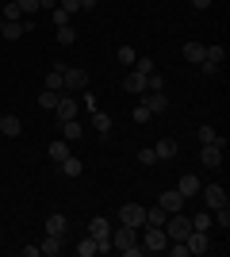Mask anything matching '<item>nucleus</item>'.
I'll return each instance as SVG.
<instances>
[{"instance_id":"1","label":"nucleus","mask_w":230,"mask_h":257,"mask_svg":"<svg viewBox=\"0 0 230 257\" xmlns=\"http://www.w3.org/2000/svg\"><path fill=\"white\" fill-rule=\"evenodd\" d=\"M111 249H119V253H127V257L146 253V249L138 246V230H134V226H123V223H119V230H111Z\"/></svg>"},{"instance_id":"2","label":"nucleus","mask_w":230,"mask_h":257,"mask_svg":"<svg viewBox=\"0 0 230 257\" xmlns=\"http://www.w3.org/2000/svg\"><path fill=\"white\" fill-rule=\"evenodd\" d=\"M142 230V249L146 253H165V246H169V234H165V226H138Z\"/></svg>"},{"instance_id":"3","label":"nucleus","mask_w":230,"mask_h":257,"mask_svg":"<svg viewBox=\"0 0 230 257\" xmlns=\"http://www.w3.org/2000/svg\"><path fill=\"white\" fill-rule=\"evenodd\" d=\"M188 230H192V219H188V215L173 211L169 219H165V234H169V242H184Z\"/></svg>"},{"instance_id":"4","label":"nucleus","mask_w":230,"mask_h":257,"mask_svg":"<svg viewBox=\"0 0 230 257\" xmlns=\"http://www.w3.org/2000/svg\"><path fill=\"white\" fill-rule=\"evenodd\" d=\"M222 150H226V139L222 142H203V146H199V161H203L207 169H219L222 165Z\"/></svg>"},{"instance_id":"5","label":"nucleus","mask_w":230,"mask_h":257,"mask_svg":"<svg viewBox=\"0 0 230 257\" xmlns=\"http://www.w3.org/2000/svg\"><path fill=\"white\" fill-rule=\"evenodd\" d=\"M119 223H123V226H134V230H138V226H146V207H142V204H123V207H119Z\"/></svg>"},{"instance_id":"6","label":"nucleus","mask_w":230,"mask_h":257,"mask_svg":"<svg viewBox=\"0 0 230 257\" xmlns=\"http://www.w3.org/2000/svg\"><path fill=\"white\" fill-rule=\"evenodd\" d=\"M62 85H66V92H69V88H73V92L88 88V69H77V65L69 69V65H66V69H62Z\"/></svg>"},{"instance_id":"7","label":"nucleus","mask_w":230,"mask_h":257,"mask_svg":"<svg viewBox=\"0 0 230 257\" xmlns=\"http://www.w3.org/2000/svg\"><path fill=\"white\" fill-rule=\"evenodd\" d=\"M199 192H203V204H207L211 211H215V207H226V204H230V200H226V188H222V184H203Z\"/></svg>"},{"instance_id":"8","label":"nucleus","mask_w":230,"mask_h":257,"mask_svg":"<svg viewBox=\"0 0 230 257\" xmlns=\"http://www.w3.org/2000/svg\"><path fill=\"white\" fill-rule=\"evenodd\" d=\"M157 207H161V211H169V215H173V211H184V196L176 192V188H165V192L157 196Z\"/></svg>"},{"instance_id":"9","label":"nucleus","mask_w":230,"mask_h":257,"mask_svg":"<svg viewBox=\"0 0 230 257\" xmlns=\"http://www.w3.org/2000/svg\"><path fill=\"white\" fill-rule=\"evenodd\" d=\"M142 104L150 107V115H165V111H169V96H165V88H161V92H142Z\"/></svg>"},{"instance_id":"10","label":"nucleus","mask_w":230,"mask_h":257,"mask_svg":"<svg viewBox=\"0 0 230 257\" xmlns=\"http://www.w3.org/2000/svg\"><path fill=\"white\" fill-rule=\"evenodd\" d=\"M184 242H188V253H207V249H211V238H207V230H188V238H184Z\"/></svg>"},{"instance_id":"11","label":"nucleus","mask_w":230,"mask_h":257,"mask_svg":"<svg viewBox=\"0 0 230 257\" xmlns=\"http://www.w3.org/2000/svg\"><path fill=\"white\" fill-rule=\"evenodd\" d=\"M199 188H203V181H199L196 173H184V177L176 181V192L184 196V200H192V196H199Z\"/></svg>"},{"instance_id":"12","label":"nucleus","mask_w":230,"mask_h":257,"mask_svg":"<svg viewBox=\"0 0 230 257\" xmlns=\"http://www.w3.org/2000/svg\"><path fill=\"white\" fill-rule=\"evenodd\" d=\"M58 173H62V177H69V181H77V177L85 173V161H81V158H73V154H69L66 161H58Z\"/></svg>"},{"instance_id":"13","label":"nucleus","mask_w":230,"mask_h":257,"mask_svg":"<svg viewBox=\"0 0 230 257\" xmlns=\"http://www.w3.org/2000/svg\"><path fill=\"white\" fill-rule=\"evenodd\" d=\"M54 111H58V119H62V123H66V119H77V100L62 92V96H58V104H54Z\"/></svg>"},{"instance_id":"14","label":"nucleus","mask_w":230,"mask_h":257,"mask_svg":"<svg viewBox=\"0 0 230 257\" xmlns=\"http://www.w3.org/2000/svg\"><path fill=\"white\" fill-rule=\"evenodd\" d=\"M123 88H127L131 96H142V92H146V73L131 69V73H127V81H123Z\"/></svg>"},{"instance_id":"15","label":"nucleus","mask_w":230,"mask_h":257,"mask_svg":"<svg viewBox=\"0 0 230 257\" xmlns=\"http://www.w3.org/2000/svg\"><path fill=\"white\" fill-rule=\"evenodd\" d=\"M88 234L96 238V242L100 238H111V223L104 219V215H96V219H88Z\"/></svg>"},{"instance_id":"16","label":"nucleus","mask_w":230,"mask_h":257,"mask_svg":"<svg viewBox=\"0 0 230 257\" xmlns=\"http://www.w3.org/2000/svg\"><path fill=\"white\" fill-rule=\"evenodd\" d=\"M62 69H66V65L58 62L54 69H50V73H46V81H43V88H50V92H66V85H62Z\"/></svg>"},{"instance_id":"17","label":"nucleus","mask_w":230,"mask_h":257,"mask_svg":"<svg viewBox=\"0 0 230 257\" xmlns=\"http://www.w3.org/2000/svg\"><path fill=\"white\" fill-rule=\"evenodd\" d=\"M62 246H66V234H46L39 249H43L46 257H54V253H62Z\"/></svg>"},{"instance_id":"18","label":"nucleus","mask_w":230,"mask_h":257,"mask_svg":"<svg viewBox=\"0 0 230 257\" xmlns=\"http://www.w3.org/2000/svg\"><path fill=\"white\" fill-rule=\"evenodd\" d=\"M20 131H23V123L16 115H0V135H8V139H20Z\"/></svg>"},{"instance_id":"19","label":"nucleus","mask_w":230,"mask_h":257,"mask_svg":"<svg viewBox=\"0 0 230 257\" xmlns=\"http://www.w3.org/2000/svg\"><path fill=\"white\" fill-rule=\"evenodd\" d=\"M92 127H96L100 139H108V135H111V115H104V111L96 107V111H92Z\"/></svg>"},{"instance_id":"20","label":"nucleus","mask_w":230,"mask_h":257,"mask_svg":"<svg viewBox=\"0 0 230 257\" xmlns=\"http://www.w3.org/2000/svg\"><path fill=\"white\" fill-rule=\"evenodd\" d=\"M46 154H50V161H54V165H58V161H66V158H69V142H66V139L50 142V146H46Z\"/></svg>"},{"instance_id":"21","label":"nucleus","mask_w":230,"mask_h":257,"mask_svg":"<svg viewBox=\"0 0 230 257\" xmlns=\"http://www.w3.org/2000/svg\"><path fill=\"white\" fill-rule=\"evenodd\" d=\"M73 249H77L81 257H96V253H100V242H96L92 234H85V238H81V242H77Z\"/></svg>"},{"instance_id":"22","label":"nucleus","mask_w":230,"mask_h":257,"mask_svg":"<svg viewBox=\"0 0 230 257\" xmlns=\"http://www.w3.org/2000/svg\"><path fill=\"white\" fill-rule=\"evenodd\" d=\"M153 154H157V161H169V158H176V139H161L157 146H153Z\"/></svg>"},{"instance_id":"23","label":"nucleus","mask_w":230,"mask_h":257,"mask_svg":"<svg viewBox=\"0 0 230 257\" xmlns=\"http://www.w3.org/2000/svg\"><path fill=\"white\" fill-rule=\"evenodd\" d=\"M81 135H85V127H81L77 119H66V123H62V139H66V142H77Z\"/></svg>"},{"instance_id":"24","label":"nucleus","mask_w":230,"mask_h":257,"mask_svg":"<svg viewBox=\"0 0 230 257\" xmlns=\"http://www.w3.org/2000/svg\"><path fill=\"white\" fill-rule=\"evenodd\" d=\"M69 223H66V215H46V234H66Z\"/></svg>"},{"instance_id":"25","label":"nucleus","mask_w":230,"mask_h":257,"mask_svg":"<svg viewBox=\"0 0 230 257\" xmlns=\"http://www.w3.org/2000/svg\"><path fill=\"white\" fill-rule=\"evenodd\" d=\"M203 50H207V46L196 43V39H192V43H184V58H188V62H203Z\"/></svg>"},{"instance_id":"26","label":"nucleus","mask_w":230,"mask_h":257,"mask_svg":"<svg viewBox=\"0 0 230 257\" xmlns=\"http://www.w3.org/2000/svg\"><path fill=\"white\" fill-rule=\"evenodd\" d=\"M165 219H169V211H161V207H146V223H150V226H165Z\"/></svg>"},{"instance_id":"27","label":"nucleus","mask_w":230,"mask_h":257,"mask_svg":"<svg viewBox=\"0 0 230 257\" xmlns=\"http://www.w3.org/2000/svg\"><path fill=\"white\" fill-rule=\"evenodd\" d=\"M203 62H226V46H207V50H203Z\"/></svg>"},{"instance_id":"28","label":"nucleus","mask_w":230,"mask_h":257,"mask_svg":"<svg viewBox=\"0 0 230 257\" xmlns=\"http://www.w3.org/2000/svg\"><path fill=\"white\" fill-rule=\"evenodd\" d=\"M58 96H62V92H50V88H43V92H39V107H46V111H54Z\"/></svg>"},{"instance_id":"29","label":"nucleus","mask_w":230,"mask_h":257,"mask_svg":"<svg viewBox=\"0 0 230 257\" xmlns=\"http://www.w3.org/2000/svg\"><path fill=\"white\" fill-rule=\"evenodd\" d=\"M23 35L27 31H23V20H20V23H4V35H0V39H23Z\"/></svg>"},{"instance_id":"30","label":"nucleus","mask_w":230,"mask_h":257,"mask_svg":"<svg viewBox=\"0 0 230 257\" xmlns=\"http://www.w3.org/2000/svg\"><path fill=\"white\" fill-rule=\"evenodd\" d=\"M58 43H62V46H73L77 43V31L69 27V23H66V27H58Z\"/></svg>"},{"instance_id":"31","label":"nucleus","mask_w":230,"mask_h":257,"mask_svg":"<svg viewBox=\"0 0 230 257\" xmlns=\"http://www.w3.org/2000/svg\"><path fill=\"white\" fill-rule=\"evenodd\" d=\"M199 142H222V135L211 127V123H203V127H199Z\"/></svg>"},{"instance_id":"32","label":"nucleus","mask_w":230,"mask_h":257,"mask_svg":"<svg viewBox=\"0 0 230 257\" xmlns=\"http://www.w3.org/2000/svg\"><path fill=\"white\" fill-rule=\"evenodd\" d=\"M192 230H211V211H199V215H192Z\"/></svg>"},{"instance_id":"33","label":"nucleus","mask_w":230,"mask_h":257,"mask_svg":"<svg viewBox=\"0 0 230 257\" xmlns=\"http://www.w3.org/2000/svg\"><path fill=\"white\" fill-rule=\"evenodd\" d=\"M131 69H138V73H153V69H157V62H153V58H134Z\"/></svg>"},{"instance_id":"34","label":"nucleus","mask_w":230,"mask_h":257,"mask_svg":"<svg viewBox=\"0 0 230 257\" xmlns=\"http://www.w3.org/2000/svg\"><path fill=\"white\" fill-rule=\"evenodd\" d=\"M115 58H119L123 65H134V58H138V54H134L131 46H119V50H115Z\"/></svg>"},{"instance_id":"35","label":"nucleus","mask_w":230,"mask_h":257,"mask_svg":"<svg viewBox=\"0 0 230 257\" xmlns=\"http://www.w3.org/2000/svg\"><path fill=\"white\" fill-rule=\"evenodd\" d=\"M138 161H142V165H157V154H153V146H142V150H138Z\"/></svg>"},{"instance_id":"36","label":"nucleus","mask_w":230,"mask_h":257,"mask_svg":"<svg viewBox=\"0 0 230 257\" xmlns=\"http://www.w3.org/2000/svg\"><path fill=\"white\" fill-rule=\"evenodd\" d=\"M165 249H169L173 257H188V242H169Z\"/></svg>"},{"instance_id":"37","label":"nucleus","mask_w":230,"mask_h":257,"mask_svg":"<svg viewBox=\"0 0 230 257\" xmlns=\"http://www.w3.org/2000/svg\"><path fill=\"white\" fill-rule=\"evenodd\" d=\"M16 4H20L23 16H35V12H39V0H16Z\"/></svg>"},{"instance_id":"38","label":"nucleus","mask_w":230,"mask_h":257,"mask_svg":"<svg viewBox=\"0 0 230 257\" xmlns=\"http://www.w3.org/2000/svg\"><path fill=\"white\" fill-rule=\"evenodd\" d=\"M58 8L66 12V16H73V12H81V0H58Z\"/></svg>"},{"instance_id":"39","label":"nucleus","mask_w":230,"mask_h":257,"mask_svg":"<svg viewBox=\"0 0 230 257\" xmlns=\"http://www.w3.org/2000/svg\"><path fill=\"white\" fill-rule=\"evenodd\" d=\"M150 107H146V104H138V107H134V123H150Z\"/></svg>"},{"instance_id":"40","label":"nucleus","mask_w":230,"mask_h":257,"mask_svg":"<svg viewBox=\"0 0 230 257\" xmlns=\"http://www.w3.org/2000/svg\"><path fill=\"white\" fill-rule=\"evenodd\" d=\"M50 20H54V27H66V23H69V16H66L62 8H54V12H50Z\"/></svg>"},{"instance_id":"41","label":"nucleus","mask_w":230,"mask_h":257,"mask_svg":"<svg viewBox=\"0 0 230 257\" xmlns=\"http://www.w3.org/2000/svg\"><path fill=\"white\" fill-rule=\"evenodd\" d=\"M39 8H50V12H54V8H58V0H39Z\"/></svg>"},{"instance_id":"42","label":"nucleus","mask_w":230,"mask_h":257,"mask_svg":"<svg viewBox=\"0 0 230 257\" xmlns=\"http://www.w3.org/2000/svg\"><path fill=\"white\" fill-rule=\"evenodd\" d=\"M192 8H199V12H203V8H211V0H192Z\"/></svg>"},{"instance_id":"43","label":"nucleus","mask_w":230,"mask_h":257,"mask_svg":"<svg viewBox=\"0 0 230 257\" xmlns=\"http://www.w3.org/2000/svg\"><path fill=\"white\" fill-rule=\"evenodd\" d=\"M96 4H100V0H81V8H85V12H92Z\"/></svg>"},{"instance_id":"44","label":"nucleus","mask_w":230,"mask_h":257,"mask_svg":"<svg viewBox=\"0 0 230 257\" xmlns=\"http://www.w3.org/2000/svg\"><path fill=\"white\" fill-rule=\"evenodd\" d=\"M0 35H4V20H0Z\"/></svg>"},{"instance_id":"45","label":"nucleus","mask_w":230,"mask_h":257,"mask_svg":"<svg viewBox=\"0 0 230 257\" xmlns=\"http://www.w3.org/2000/svg\"><path fill=\"white\" fill-rule=\"evenodd\" d=\"M0 4H8V0H0Z\"/></svg>"},{"instance_id":"46","label":"nucleus","mask_w":230,"mask_h":257,"mask_svg":"<svg viewBox=\"0 0 230 257\" xmlns=\"http://www.w3.org/2000/svg\"><path fill=\"white\" fill-rule=\"evenodd\" d=\"M0 8H4V4H0Z\"/></svg>"}]
</instances>
